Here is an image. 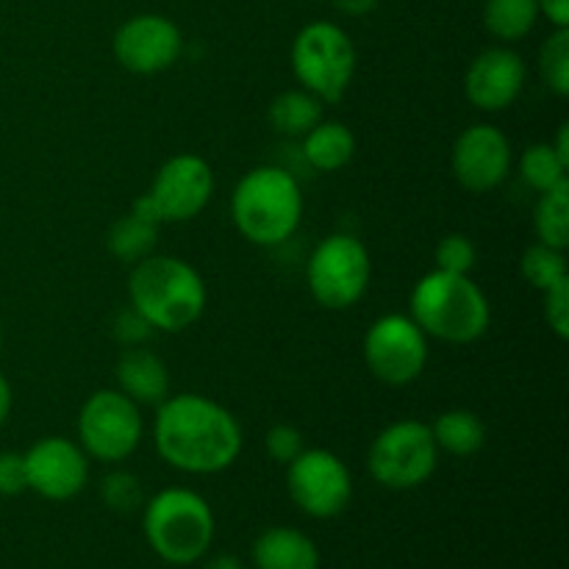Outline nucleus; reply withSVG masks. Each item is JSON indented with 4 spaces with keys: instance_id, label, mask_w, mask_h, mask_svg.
Instances as JSON below:
<instances>
[{
    "instance_id": "f257e3e1",
    "label": "nucleus",
    "mask_w": 569,
    "mask_h": 569,
    "mask_svg": "<svg viewBox=\"0 0 569 569\" xmlns=\"http://www.w3.org/2000/svg\"><path fill=\"white\" fill-rule=\"evenodd\" d=\"M156 453L189 476H217L237 465L242 453V426L237 417L206 395H170L156 406Z\"/></svg>"
},
{
    "instance_id": "f03ea898",
    "label": "nucleus",
    "mask_w": 569,
    "mask_h": 569,
    "mask_svg": "<svg viewBox=\"0 0 569 569\" xmlns=\"http://www.w3.org/2000/svg\"><path fill=\"white\" fill-rule=\"evenodd\" d=\"M128 298L153 331L181 333L203 317L209 292L189 261L153 253L131 267Z\"/></svg>"
},
{
    "instance_id": "7ed1b4c3",
    "label": "nucleus",
    "mask_w": 569,
    "mask_h": 569,
    "mask_svg": "<svg viewBox=\"0 0 569 569\" xmlns=\"http://www.w3.org/2000/svg\"><path fill=\"white\" fill-rule=\"evenodd\" d=\"M409 317L426 337L448 345H472L492 326V306L470 276L433 270L411 289Z\"/></svg>"
},
{
    "instance_id": "20e7f679",
    "label": "nucleus",
    "mask_w": 569,
    "mask_h": 569,
    "mask_svg": "<svg viewBox=\"0 0 569 569\" xmlns=\"http://www.w3.org/2000/svg\"><path fill=\"white\" fill-rule=\"evenodd\" d=\"M300 217L303 192L298 178L283 167H253L233 187L231 220L250 244L278 248L298 231Z\"/></svg>"
},
{
    "instance_id": "39448f33",
    "label": "nucleus",
    "mask_w": 569,
    "mask_h": 569,
    "mask_svg": "<svg viewBox=\"0 0 569 569\" xmlns=\"http://www.w3.org/2000/svg\"><path fill=\"white\" fill-rule=\"evenodd\" d=\"M142 531L150 550L172 567L203 561L214 545L217 520L209 500L194 489L170 487L142 506Z\"/></svg>"
},
{
    "instance_id": "423d86ee",
    "label": "nucleus",
    "mask_w": 569,
    "mask_h": 569,
    "mask_svg": "<svg viewBox=\"0 0 569 569\" xmlns=\"http://www.w3.org/2000/svg\"><path fill=\"white\" fill-rule=\"evenodd\" d=\"M353 39L337 22L317 20L298 31L292 42V72L303 89L322 100L339 103L356 76Z\"/></svg>"
},
{
    "instance_id": "0eeeda50",
    "label": "nucleus",
    "mask_w": 569,
    "mask_h": 569,
    "mask_svg": "<svg viewBox=\"0 0 569 569\" xmlns=\"http://www.w3.org/2000/svg\"><path fill=\"white\" fill-rule=\"evenodd\" d=\"M439 467V448L428 422L398 420L389 422L370 445L367 470L392 492H409L431 481Z\"/></svg>"
},
{
    "instance_id": "6e6552de",
    "label": "nucleus",
    "mask_w": 569,
    "mask_h": 569,
    "mask_svg": "<svg viewBox=\"0 0 569 569\" xmlns=\"http://www.w3.org/2000/svg\"><path fill=\"white\" fill-rule=\"evenodd\" d=\"M211 194H214V170L209 161L203 156L178 153L159 167L150 189L133 200L131 211L156 226L189 222L209 206Z\"/></svg>"
},
{
    "instance_id": "1a4fd4ad",
    "label": "nucleus",
    "mask_w": 569,
    "mask_h": 569,
    "mask_svg": "<svg viewBox=\"0 0 569 569\" xmlns=\"http://www.w3.org/2000/svg\"><path fill=\"white\" fill-rule=\"evenodd\" d=\"M372 278L370 250L353 233H331L309 256L306 281L322 309L345 311L365 298Z\"/></svg>"
},
{
    "instance_id": "9d476101",
    "label": "nucleus",
    "mask_w": 569,
    "mask_h": 569,
    "mask_svg": "<svg viewBox=\"0 0 569 569\" xmlns=\"http://www.w3.org/2000/svg\"><path fill=\"white\" fill-rule=\"evenodd\" d=\"M144 439L142 406L120 389H98L87 398L78 415V445L83 453L103 465H122L137 453Z\"/></svg>"
},
{
    "instance_id": "9b49d317",
    "label": "nucleus",
    "mask_w": 569,
    "mask_h": 569,
    "mask_svg": "<svg viewBox=\"0 0 569 569\" xmlns=\"http://www.w3.org/2000/svg\"><path fill=\"white\" fill-rule=\"evenodd\" d=\"M365 365L387 387H406L428 365V337L409 315H383L365 333Z\"/></svg>"
},
{
    "instance_id": "f8f14e48",
    "label": "nucleus",
    "mask_w": 569,
    "mask_h": 569,
    "mask_svg": "<svg viewBox=\"0 0 569 569\" xmlns=\"http://www.w3.org/2000/svg\"><path fill=\"white\" fill-rule=\"evenodd\" d=\"M287 489L292 503L311 520H333L353 498V476L337 453L306 448L287 465Z\"/></svg>"
},
{
    "instance_id": "ddd939ff",
    "label": "nucleus",
    "mask_w": 569,
    "mask_h": 569,
    "mask_svg": "<svg viewBox=\"0 0 569 569\" xmlns=\"http://www.w3.org/2000/svg\"><path fill=\"white\" fill-rule=\"evenodd\" d=\"M515 150L498 126L476 122L465 128L450 150V170L467 192H492L511 176Z\"/></svg>"
},
{
    "instance_id": "4468645a",
    "label": "nucleus",
    "mask_w": 569,
    "mask_h": 569,
    "mask_svg": "<svg viewBox=\"0 0 569 569\" xmlns=\"http://www.w3.org/2000/svg\"><path fill=\"white\" fill-rule=\"evenodd\" d=\"M114 59L133 76H156L181 59V28L164 14H137L114 31Z\"/></svg>"
},
{
    "instance_id": "2eb2a0df",
    "label": "nucleus",
    "mask_w": 569,
    "mask_h": 569,
    "mask_svg": "<svg viewBox=\"0 0 569 569\" xmlns=\"http://www.w3.org/2000/svg\"><path fill=\"white\" fill-rule=\"evenodd\" d=\"M28 489L50 503L78 498L89 483V456L72 439L44 437L22 453Z\"/></svg>"
},
{
    "instance_id": "dca6fc26",
    "label": "nucleus",
    "mask_w": 569,
    "mask_h": 569,
    "mask_svg": "<svg viewBox=\"0 0 569 569\" xmlns=\"http://www.w3.org/2000/svg\"><path fill=\"white\" fill-rule=\"evenodd\" d=\"M528 81V67L509 44H495L481 50L470 61L465 76V94L478 111H506L522 94Z\"/></svg>"
},
{
    "instance_id": "f3484780",
    "label": "nucleus",
    "mask_w": 569,
    "mask_h": 569,
    "mask_svg": "<svg viewBox=\"0 0 569 569\" xmlns=\"http://www.w3.org/2000/svg\"><path fill=\"white\" fill-rule=\"evenodd\" d=\"M114 378L117 389L137 406H159L170 398V367L144 345L122 350Z\"/></svg>"
},
{
    "instance_id": "a211bd4d",
    "label": "nucleus",
    "mask_w": 569,
    "mask_h": 569,
    "mask_svg": "<svg viewBox=\"0 0 569 569\" xmlns=\"http://www.w3.org/2000/svg\"><path fill=\"white\" fill-rule=\"evenodd\" d=\"M250 561L256 569H320V550L300 528L272 526L256 537Z\"/></svg>"
},
{
    "instance_id": "6ab92c4d",
    "label": "nucleus",
    "mask_w": 569,
    "mask_h": 569,
    "mask_svg": "<svg viewBox=\"0 0 569 569\" xmlns=\"http://www.w3.org/2000/svg\"><path fill=\"white\" fill-rule=\"evenodd\" d=\"M300 142L306 164L317 172L345 170L356 156L353 131L339 120H320Z\"/></svg>"
},
{
    "instance_id": "aec40b11",
    "label": "nucleus",
    "mask_w": 569,
    "mask_h": 569,
    "mask_svg": "<svg viewBox=\"0 0 569 569\" xmlns=\"http://www.w3.org/2000/svg\"><path fill=\"white\" fill-rule=\"evenodd\" d=\"M267 117H270L272 131H278L281 137L303 139L317 122L326 120V103L303 87L287 89L278 98H272Z\"/></svg>"
},
{
    "instance_id": "412c9836",
    "label": "nucleus",
    "mask_w": 569,
    "mask_h": 569,
    "mask_svg": "<svg viewBox=\"0 0 569 569\" xmlns=\"http://www.w3.org/2000/svg\"><path fill=\"white\" fill-rule=\"evenodd\" d=\"M433 442H437L439 453L459 456H476L478 450L487 445V426H483L481 417L470 409H450L442 411L437 420L431 422Z\"/></svg>"
},
{
    "instance_id": "4be33fe9",
    "label": "nucleus",
    "mask_w": 569,
    "mask_h": 569,
    "mask_svg": "<svg viewBox=\"0 0 569 569\" xmlns=\"http://www.w3.org/2000/svg\"><path fill=\"white\" fill-rule=\"evenodd\" d=\"M159 228L161 226L144 220L137 211H128V214L117 217L111 222L109 233H106V248L117 261L133 267L148 259V256H153L156 242H159Z\"/></svg>"
},
{
    "instance_id": "5701e85b",
    "label": "nucleus",
    "mask_w": 569,
    "mask_h": 569,
    "mask_svg": "<svg viewBox=\"0 0 569 569\" xmlns=\"http://www.w3.org/2000/svg\"><path fill=\"white\" fill-rule=\"evenodd\" d=\"M537 0H483V28L500 44H515L537 28Z\"/></svg>"
},
{
    "instance_id": "b1692460",
    "label": "nucleus",
    "mask_w": 569,
    "mask_h": 569,
    "mask_svg": "<svg viewBox=\"0 0 569 569\" xmlns=\"http://www.w3.org/2000/svg\"><path fill=\"white\" fill-rule=\"evenodd\" d=\"M533 231H537V242L556 250L569 248V181L548 192H539L537 209H533Z\"/></svg>"
},
{
    "instance_id": "393cba45",
    "label": "nucleus",
    "mask_w": 569,
    "mask_h": 569,
    "mask_svg": "<svg viewBox=\"0 0 569 569\" xmlns=\"http://www.w3.org/2000/svg\"><path fill=\"white\" fill-rule=\"evenodd\" d=\"M569 167L559 159L550 142H537L522 153L520 159V176L533 192H548V189L559 187L567 181Z\"/></svg>"
},
{
    "instance_id": "a878e982",
    "label": "nucleus",
    "mask_w": 569,
    "mask_h": 569,
    "mask_svg": "<svg viewBox=\"0 0 569 569\" xmlns=\"http://www.w3.org/2000/svg\"><path fill=\"white\" fill-rule=\"evenodd\" d=\"M520 272L533 289L545 292V289L556 287V283L567 281L569 278L565 250H556V248H550V244H542V242L531 244V248L522 253Z\"/></svg>"
},
{
    "instance_id": "bb28decb",
    "label": "nucleus",
    "mask_w": 569,
    "mask_h": 569,
    "mask_svg": "<svg viewBox=\"0 0 569 569\" xmlns=\"http://www.w3.org/2000/svg\"><path fill=\"white\" fill-rule=\"evenodd\" d=\"M539 76L542 83L556 94H569V28H553L548 39L539 48Z\"/></svg>"
},
{
    "instance_id": "cd10ccee",
    "label": "nucleus",
    "mask_w": 569,
    "mask_h": 569,
    "mask_svg": "<svg viewBox=\"0 0 569 569\" xmlns=\"http://www.w3.org/2000/svg\"><path fill=\"white\" fill-rule=\"evenodd\" d=\"M100 500L106 503V509L117 511V515H133V511L144 506L142 481L131 470L114 467L100 481Z\"/></svg>"
},
{
    "instance_id": "c85d7f7f",
    "label": "nucleus",
    "mask_w": 569,
    "mask_h": 569,
    "mask_svg": "<svg viewBox=\"0 0 569 569\" xmlns=\"http://www.w3.org/2000/svg\"><path fill=\"white\" fill-rule=\"evenodd\" d=\"M433 261H437V270L442 272L470 276L478 261V248L465 233H448L445 239H439L437 250H433Z\"/></svg>"
},
{
    "instance_id": "c756f323",
    "label": "nucleus",
    "mask_w": 569,
    "mask_h": 569,
    "mask_svg": "<svg viewBox=\"0 0 569 569\" xmlns=\"http://www.w3.org/2000/svg\"><path fill=\"white\" fill-rule=\"evenodd\" d=\"M264 448H267V453H270L272 461H278V465L287 467L289 461H295L306 450L303 431L295 426H289V422H276V426L267 431Z\"/></svg>"
},
{
    "instance_id": "7c9ffc66",
    "label": "nucleus",
    "mask_w": 569,
    "mask_h": 569,
    "mask_svg": "<svg viewBox=\"0 0 569 569\" xmlns=\"http://www.w3.org/2000/svg\"><path fill=\"white\" fill-rule=\"evenodd\" d=\"M545 322L559 339L569 337V278L542 292Z\"/></svg>"
},
{
    "instance_id": "2f4dec72",
    "label": "nucleus",
    "mask_w": 569,
    "mask_h": 569,
    "mask_svg": "<svg viewBox=\"0 0 569 569\" xmlns=\"http://www.w3.org/2000/svg\"><path fill=\"white\" fill-rule=\"evenodd\" d=\"M111 331H114V339L122 348H139V345H144L156 333L153 326L133 306L117 311L114 322H111Z\"/></svg>"
},
{
    "instance_id": "473e14b6",
    "label": "nucleus",
    "mask_w": 569,
    "mask_h": 569,
    "mask_svg": "<svg viewBox=\"0 0 569 569\" xmlns=\"http://www.w3.org/2000/svg\"><path fill=\"white\" fill-rule=\"evenodd\" d=\"M22 492H28L26 459L14 450H3L0 453V498H17Z\"/></svg>"
},
{
    "instance_id": "72a5a7b5",
    "label": "nucleus",
    "mask_w": 569,
    "mask_h": 569,
    "mask_svg": "<svg viewBox=\"0 0 569 569\" xmlns=\"http://www.w3.org/2000/svg\"><path fill=\"white\" fill-rule=\"evenodd\" d=\"M539 17H548L553 28H569V0H537Z\"/></svg>"
},
{
    "instance_id": "f704fd0d",
    "label": "nucleus",
    "mask_w": 569,
    "mask_h": 569,
    "mask_svg": "<svg viewBox=\"0 0 569 569\" xmlns=\"http://www.w3.org/2000/svg\"><path fill=\"white\" fill-rule=\"evenodd\" d=\"M333 3H337V9L348 17H367L378 9L381 0H333Z\"/></svg>"
},
{
    "instance_id": "c9c22d12",
    "label": "nucleus",
    "mask_w": 569,
    "mask_h": 569,
    "mask_svg": "<svg viewBox=\"0 0 569 569\" xmlns=\"http://www.w3.org/2000/svg\"><path fill=\"white\" fill-rule=\"evenodd\" d=\"M11 403H14V395H11V383H9V378L0 372V426L9 420Z\"/></svg>"
},
{
    "instance_id": "e433bc0d",
    "label": "nucleus",
    "mask_w": 569,
    "mask_h": 569,
    "mask_svg": "<svg viewBox=\"0 0 569 569\" xmlns=\"http://www.w3.org/2000/svg\"><path fill=\"white\" fill-rule=\"evenodd\" d=\"M203 569H244V565L237 559V556L217 553V556H211L209 561H206Z\"/></svg>"
},
{
    "instance_id": "4c0bfd02",
    "label": "nucleus",
    "mask_w": 569,
    "mask_h": 569,
    "mask_svg": "<svg viewBox=\"0 0 569 569\" xmlns=\"http://www.w3.org/2000/svg\"><path fill=\"white\" fill-rule=\"evenodd\" d=\"M550 144H553V150L559 153V159L569 167V126L567 122L559 128V133H556V142H550Z\"/></svg>"
},
{
    "instance_id": "58836bf2",
    "label": "nucleus",
    "mask_w": 569,
    "mask_h": 569,
    "mask_svg": "<svg viewBox=\"0 0 569 569\" xmlns=\"http://www.w3.org/2000/svg\"><path fill=\"white\" fill-rule=\"evenodd\" d=\"M0 350H3V328H0Z\"/></svg>"
}]
</instances>
